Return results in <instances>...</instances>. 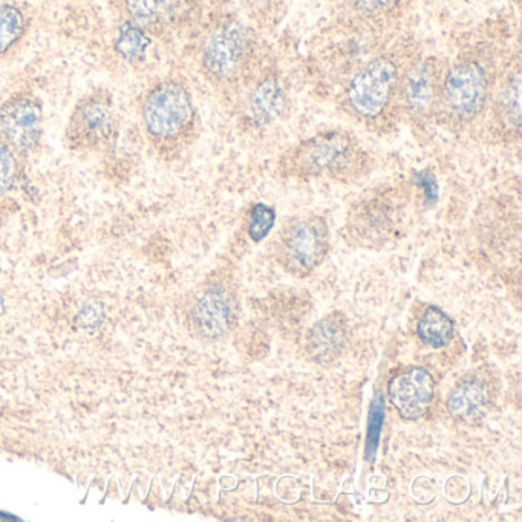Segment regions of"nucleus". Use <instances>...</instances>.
<instances>
[{
  "instance_id": "1",
  "label": "nucleus",
  "mask_w": 522,
  "mask_h": 522,
  "mask_svg": "<svg viewBox=\"0 0 522 522\" xmlns=\"http://www.w3.org/2000/svg\"><path fill=\"white\" fill-rule=\"evenodd\" d=\"M406 66L388 54L369 59L343 85L340 109L372 134L394 131L402 123L400 88Z\"/></svg>"
},
{
  "instance_id": "2",
  "label": "nucleus",
  "mask_w": 522,
  "mask_h": 522,
  "mask_svg": "<svg viewBox=\"0 0 522 522\" xmlns=\"http://www.w3.org/2000/svg\"><path fill=\"white\" fill-rule=\"evenodd\" d=\"M371 166L362 140L348 129H325L291 144L279 158L285 177L350 181Z\"/></svg>"
},
{
  "instance_id": "3",
  "label": "nucleus",
  "mask_w": 522,
  "mask_h": 522,
  "mask_svg": "<svg viewBox=\"0 0 522 522\" xmlns=\"http://www.w3.org/2000/svg\"><path fill=\"white\" fill-rule=\"evenodd\" d=\"M141 128L160 154L178 155L200 135V114L186 82L166 79L144 92L140 103Z\"/></svg>"
},
{
  "instance_id": "4",
  "label": "nucleus",
  "mask_w": 522,
  "mask_h": 522,
  "mask_svg": "<svg viewBox=\"0 0 522 522\" xmlns=\"http://www.w3.org/2000/svg\"><path fill=\"white\" fill-rule=\"evenodd\" d=\"M498 72L486 60L460 57L444 66L438 105V126L455 134L483 126Z\"/></svg>"
},
{
  "instance_id": "5",
  "label": "nucleus",
  "mask_w": 522,
  "mask_h": 522,
  "mask_svg": "<svg viewBox=\"0 0 522 522\" xmlns=\"http://www.w3.org/2000/svg\"><path fill=\"white\" fill-rule=\"evenodd\" d=\"M252 39L238 20L213 28L201 46V69L207 82L224 94L238 97L253 76Z\"/></svg>"
},
{
  "instance_id": "6",
  "label": "nucleus",
  "mask_w": 522,
  "mask_h": 522,
  "mask_svg": "<svg viewBox=\"0 0 522 522\" xmlns=\"http://www.w3.org/2000/svg\"><path fill=\"white\" fill-rule=\"evenodd\" d=\"M330 252V229L322 216L307 213L285 222L276 241L279 264L291 275L308 276Z\"/></svg>"
},
{
  "instance_id": "7",
  "label": "nucleus",
  "mask_w": 522,
  "mask_h": 522,
  "mask_svg": "<svg viewBox=\"0 0 522 522\" xmlns=\"http://www.w3.org/2000/svg\"><path fill=\"white\" fill-rule=\"evenodd\" d=\"M117 132L114 95L108 89H94L72 109L65 129L66 146L76 152L103 151L112 146Z\"/></svg>"
},
{
  "instance_id": "8",
  "label": "nucleus",
  "mask_w": 522,
  "mask_h": 522,
  "mask_svg": "<svg viewBox=\"0 0 522 522\" xmlns=\"http://www.w3.org/2000/svg\"><path fill=\"white\" fill-rule=\"evenodd\" d=\"M444 66L438 60L418 59L409 63L403 72L400 88V115L421 134L438 126V105Z\"/></svg>"
},
{
  "instance_id": "9",
  "label": "nucleus",
  "mask_w": 522,
  "mask_h": 522,
  "mask_svg": "<svg viewBox=\"0 0 522 522\" xmlns=\"http://www.w3.org/2000/svg\"><path fill=\"white\" fill-rule=\"evenodd\" d=\"M238 100L239 124L250 134L275 128L290 109V94L276 69L253 72L239 91Z\"/></svg>"
},
{
  "instance_id": "10",
  "label": "nucleus",
  "mask_w": 522,
  "mask_h": 522,
  "mask_svg": "<svg viewBox=\"0 0 522 522\" xmlns=\"http://www.w3.org/2000/svg\"><path fill=\"white\" fill-rule=\"evenodd\" d=\"M45 128L43 105L31 92H17L0 105V137L19 155L40 147Z\"/></svg>"
},
{
  "instance_id": "11",
  "label": "nucleus",
  "mask_w": 522,
  "mask_h": 522,
  "mask_svg": "<svg viewBox=\"0 0 522 522\" xmlns=\"http://www.w3.org/2000/svg\"><path fill=\"white\" fill-rule=\"evenodd\" d=\"M496 143H518L521 138V69L509 65L496 79L486 121Z\"/></svg>"
},
{
  "instance_id": "12",
  "label": "nucleus",
  "mask_w": 522,
  "mask_h": 522,
  "mask_svg": "<svg viewBox=\"0 0 522 522\" xmlns=\"http://www.w3.org/2000/svg\"><path fill=\"white\" fill-rule=\"evenodd\" d=\"M389 399L406 420H418L428 414L435 397L434 377L425 368L414 366L392 377Z\"/></svg>"
},
{
  "instance_id": "13",
  "label": "nucleus",
  "mask_w": 522,
  "mask_h": 522,
  "mask_svg": "<svg viewBox=\"0 0 522 522\" xmlns=\"http://www.w3.org/2000/svg\"><path fill=\"white\" fill-rule=\"evenodd\" d=\"M346 342H348V328L345 319L339 313L330 314L311 328L307 342L308 353L313 357L314 362L327 365L343 353Z\"/></svg>"
},
{
  "instance_id": "14",
  "label": "nucleus",
  "mask_w": 522,
  "mask_h": 522,
  "mask_svg": "<svg viewBox=\"0 0 522 522\" xmlns=\"http://www.w3.org/2000/svg\"><path fill=\"white\" fill-rule=\"evenodd\" d=\"M193 317H195L196 328L207 339L226 336L232 319V304L227 291L221 287L207 291L196 304Z\"/></svg>"
},
{
  "instance_id": "15",
  "label": "nucleus",
  "mask_w": 522,
  "mask_h": 522,
  "mask_svg": "<svg viewBox=\"0 0 522 522\" xmlns=\"http://www.w3.org/2000/svg\"><path fill=\"white\" fill-rule=\"evenodd\" d=\"M489 391L486 382L480 377L464 379L447 399V409L452 417L466 425H478L487 414Z\"/></svg>"
},
{
  "instance_id": "16",
  "label": "nucleus",
  "mask_w": 522,
  "mask_h": 522,
  "mask_svg": "<svg viewBox=\"0 0 522 522\" xmlns=\"http://www.w3.org/2000/svg\"><path fill=\"white\" fill-rule=\"evenodd\" d=\"M152 39L144 28L131 20H124L118 28V36L114 42L115 53L131 65L144 62L151 48Z\"/></svg>"
},
{
  "instance_id": "17",
  "label": "nucleus",
  "mask_w": 522,
  "mask_h": 522,
  "mask_svg": "<svg viewBox=\"0 0 522 522\" xmlns=\"http://www.w3.org/2000/svg\"><path fill=\"white\" fill-rule=\"evenodd\" d=\"M178 0H124L128 20L144 30L160 27L177 8Z\"/></svg>"
},
{
  "instance_id": "18",
  "label": "nucleus",
  "mask_w": 522,
  "mask_h": 522,
  "mask_svg": "<svg viewBox=\"0 0 522 522\" xmlns=\"http://www.w3.org/2000/svg\"><path fill=\"white\" fill-rule=\"evenodd\" d=\"M417 334L426 345L444 348L454 337V322L441 308L429 307L418 322Z\"/></svg>"
},
{
  "instance_id": "19",
  "label": "nucleus",
  "mask_w": 522,
  "mask_h": 522,
  "mask_svg": "<svg viewBox=\"0 0 522 522\" xmlns=\"http://www.w3.org/2000/svg\"><path fill=\"white\" fill-rule=\"evenodd\" d=\"M27 31V17L14 5H0V57L10 53Z\"/></svg>"
},
{
  "instance_id": "20",
  "label": "nucleus",
  "mask_w": 522,
  "mask_h": 522,
  "mask_svg": "<svg viewBox=\"0 0 522 522\" xmlns=\"http://www.w3.org/2000/svg\"><path fill=\"white\" fill-rule=\"evenodd\" d=\"M383 423H385V397L382 392H377L371 409H369L368 434H366L365 444V460L368 463L376 460Z\"/></svg>"
},
{
  "instance_id": "21",
  "label": "nucleus",
  "mask_w": 522,
  "mask_h": 522,
  "mask_svg": "<svg viewBox=\"0 0 522 522\" xmlns=\"http://www.w3.org/2000/svg\"><path fill=\"white\" fill-rule=\"evenodd\" d=\"M276 212L270 206L264 203L255 204L250 212V219H248L247 233L253 242L259 244L264 241L271 230L275 229Z\"/></svg>"
},
{
  "instance_id": "22",
  "label": "nucleus",
  "mask_w": 522,
  "mask_h": 522,
  "mask_svg": "<svg viewBox=\"0 0 522 522\" xmlns=\"http://www.w3.org/2000/svg\"><path fill=\"white\" fill-rule=\"evenodd\" d=\"M19 157L13 147L0 137V196H4L16 181Z\"/></svg>"
},
{
  "instance_id": "23",
  "label": "nucleus",
  "mask_w": 522,
  "mask_h": 522,
  "mask_svg": "<svg viewBox=\"0 0 522 522\" xmlns=\"http://www.w3.org/2000/svg\"><path fill=\"white\" fill-rule=\"evenodd\" d=\"M402 0H351L354 10L363 16L377 17L391 13Z\"/></svg>"
},
{
  "instance_id": "24",
  "label": "nucleus",
  "mask_w": 522,
  "mask_h": 522,
  "mask_svg": "<svg viewBox=\"0 0 522 522\" xmlns=\"http://www.w3.org/2000/svg\"><path fill=\"white\" fill-rule=\"evenodd\" d=\"M415 178H417L418 186L423 187V189H425L426 206H432V204L437 203L438 184L437 180H435L434 175L423 170V172L417 173V175H415Z\"/></svg>"
},
{
  "instance_id": "25",
  "label": "nucleus",
  "mask_w": 522,
  "mask_h": 522,
  "mask_svg": "<svg viewBox=\"0 0 522 522\" xmlns=\"http://www.w3.org/2000/svg\"><path fill=\"white\" fill-rule=\"evenodd\" d=\"M4 310V301H2V297H0V313Z\"/></svg>"
}]
</instances>
